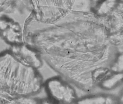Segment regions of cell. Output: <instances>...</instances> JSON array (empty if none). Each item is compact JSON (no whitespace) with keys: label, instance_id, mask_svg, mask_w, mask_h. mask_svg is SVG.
<instances>
[{"label":"cell","instance_id":"cell-1","mask_svg":"<svg viewBox=\"0 0 123 104\" xmlns=\"http://www.w3.org/2000/svg\"><path fill=\"white\" fill-rule=\"evenodd\" d=\"M47 92L53 100L61 103L74 101L75 96L72 89L67 83L57 78L47 83Z\"/></svg>","mask_w":123,"mask_h":104},{"label":"cell","instance_id":"cell-2","mask_svg":"<svg viewBox=\"0 0 123 104\" xmlns=\"http://www.w3.org/2000/svg\"><path fill=\"white\" fill-rule=\"evenodd\" d=\"M105 18L109 35L123 30V0H119Z\"/></svg>","mask_w":123,"mask_h":104},{"label":"cell","instance_id":"cell-3","mask_svg":"<svg viewBox=\"0 0 123 104\" xmlns=\"http://www.w3.org/2000/svg\"><path fill=\"white\" fill-rule=\"evenodd\" d=\"M119 0H99L93 8L95 14L99 17L106 16Z\"/></svg>","mask_w":123,"mask_h":104},{"label":"cell","instance_id":"cell-4","mask_svg":"<svg viewBox=\"0 0 123 104\" xmlns=\"http://www.w3.org/2000/svg\"><path fill=\"white\" fill-rule=\"evenodd\" d=\"M123 81V73L112 72L101 82V86L106 90H111Z\"/></svg>","mask_w":123,"mask_h":104},{"label":"cell","instance_id":"cell-5","mask_svg":"<svg viewBox=\"0 0 123 104\" xmlns=\"http://www.w3.org/2000/svg\"><path fill=\"white\" fill-rule=\"evenodd\" d=\"M72 8L79 11H88L92 9L93 2L92 0H72Z\"/></svg>","mask_w":123,"mask_h":104},{"label":"cell","instance_id":"cell-6","mask_svg":"<svg viewBox=\"0 0 123 104\" xmlns=\"http://www.w3.org/2000/svg\"><path fill=\"white\" fill-rule=\"evenodd\" d=\"M114 73H123V53L118 56L111 68Z\"/></svg>","mask_w":123,"mask_h":104},{"label":"cell","instance_id":"cell-7","mask_svg":"<svg viewBox=\"0 0 123 104\" xmlns=\"http://www.w3.org/2000/svg\"><path fill=\"white\" fill-rule=\"evenodd\" d=\"M109 42L116 45H123V30L109 35Z\"/></svg>","mask_w":123,"mask_h":104},{"label":"cell","instance_id":"cell-8","mask_svg":"<svg viewBox=\"0 0 123 104\" xmlns=\"http://www.w3.org/2000/svg\"><path fill=\"white\" fill-rule=\"evenodd\" d=\"M83 101L89 102L90 104H103L105 103V98L103 97L98 96L94 97L91 98L86 99Z\"/></svg>","mask_w":123,"mask_h":104},{"label":"cell","instance_id":"cell-9","mask_svg":"<svg viewBox=\"0 0 123 104\" xmlns=\"http://www.w3.org/2000/svg\"><path fill=\"white\" fill-rule=\"evenodd\" d=\"M9 1L10 0H0V8L4 6V4L7 3V1Z\"/></svg>","mask_w":123,"mask_h":104}]
</instances>
